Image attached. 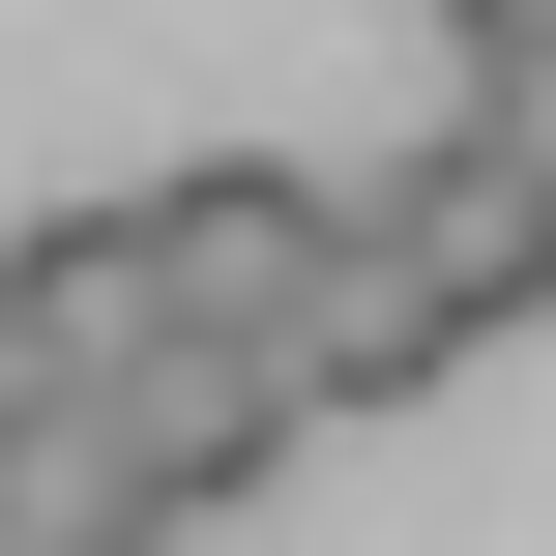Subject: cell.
I'll use <instances>...</instances> for the list:
<instances>
[{
    "label": "cell",
    "instance_id": "1",
    "mask_svg": "<svg viewBox=\"0 0 556 556\" xmlns=\"http://www.w3.org/2000/svg\"><path fill=\"white\" fill-rule=\"evenodd\" d=\"M117 235H147V323H176V352H264V381H293V323H323V264H352V205H323V176H264V147L147 176Z\"/></svg>",
    "mask_w": 556,
    "mask_h": 556
},
{
    "label": "cell",
    "instance_id": "2",
    "mask_svg": "<svg viewBox=\"0 0 556 556\" xmlns=\"http://www.w3.org/2000/svg\"><path fill=\"white\" fill-rule=\"evenodd\" d=\"M293 440H323V410H293L264 352H176V323H147V352L88 381V469H117V528H147V556H176V528H235V498H264Z\"/></svg>",
    "mask_w": 556,
    "mask_h": 556
},
{
    "label": "cell",
    "instance_id": "3",
    "mask_svg": "<svg viewBox=\"0 0 556 556\" xmlns=\"http://www.w3.org/2000/svg\"><path fill=\"white\" fill-rule=\"evenodd\" d=\"M352 235L410 264V323H440V352H498V323H556V176L498 147V117H410V176H381Z\"/></svg>",
    "mask_w": 556,
    "mask_h": 556
},
{
    "label": "cell",
    "instance_id": "4",
    "mask_svg": "<svg viewBox=\"0 0 556 556\" xmlns=\"http://www.w3.org/2000/svg\"><path fill=\"white\" fill-rule=\"evenodd\" d=\"M117 352H147V235L117 205H29L0 235V410H88Z\"/></svg>",
    "mask_w": 556,
    "mask_h": 556
},
{
    "label": "cell",
    "instance_id": "5",
    "mask_svg": "<svg viewBox=\"0 0 556 556\" xmlns=\"http://www.w3.org/2000/svg\"><path fill=\"white\" fill-rule=\"evenodd\" d=\"M410 381H469V352H440V323H410V264L352 235V264H323V323H293V410H410Z\"/></svg>",
    "mask_w": 556,
    "mask_h": 556
},
{
    "label": "cell",
    "instance_id": "6",
    "mask_svg": "<svg viewBox=\"0 0 556 556\" xmlns=\"http://www.w3.org/2000/svg\"><path fill=\"white\" fill-rule=\"evenodd\" d=\"M469 117H498V147L556 176V29H528V59H469Z\"/></svg>",
    "mask_w": 556,
    "mask_h": 556
},
{
    "label": "cell",
    "instance_id": "7",
    "mask_svg": "<svg viewBox=\"0 0 556 556\" xmlns=\"http://www.w3.org/2000/svg\"><path fill=\"white\" fill-rule=\"evenodd\" d=\"M528 29H556V0H440V59H528Z\"/></svg>",
    "mask_w": 556,
    "mask_h": 556
}]
</instances>
